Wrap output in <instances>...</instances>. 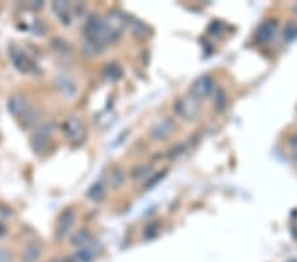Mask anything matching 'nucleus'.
Wrapping results in <instances>:
<instances>
[{"instance_id": "obj_1", "label": "nucleus", "mask_w": 297, "mask_h": 262, "mask_svg": "<svg viewBox=\"0 0 297 262\" xmlns=\"http://www.w3.org/2000/svg\"><path fill=\"white\" fill-rule=\"evenodd\" d=\"M83 32H85V37L99 40L105 45L111 44L118 39V36L110 31L109 27L106 26L105 20L102 17H99L98 15L89 16V19L85 23V27H83Z\"/></svg>"}, {"instance_id": "obj_2", "label": "nucleus", "mask_w": 297, "mask_h": 262, "mask_svg": "<svg viewBox=\"0 0 297 262\" xmlns=\"http://www.w3.org/2000/svg\"><path fill=\"white\" fill-rule=\"evenodd\" d=\"M175 111L177 113V115L181 116L182 120L192 122L198 118V115L201 113V107H200V102L197 98L189 96V97H182L177 100L176 105H175Z\"/></svg>"}, {"instance_id": "obj_3", "label": "nucleus", "mask_w": 297, "mask_h": 262, "mask_svg": "<svg viewBox=\"0 0 297 262\" xmlns=\"http://www.w3.org/2000/svg\"><path fill=\"white\" fill-rule=\"evenodd\" d=\"M53 126L51 123H44L37 127L32 136V149L37 155H44L51 146V135Z\"/></svg>"}, {"instance_id": "obj_4", "label": "nucleus", "mask_w": 297, "mask_h": 262, "mask_svg": "<svg viewBox=\"0 0 297 262\" xmlns=\"http://www.w3.org/2000/svg\"><path fill=\"white\" fill-rule=\"evenodd\" d=\"M215 91V84L214 80L210 76L205 75L198 77L192 85L190 93L197 100H204V98L210 97L211 94H214Z\"/></svg>"}, {"instance_id": "obj_5", "label": "nucleus", "mask_w": 297, "mask_h": 262, "mask_svg": "<svg viewBox=\"0 0 297 262\" xmlns=\"http://www.w3.org/2000/svg\"><path fill=\"white\" fill-rule=\"evenodd\" d=\"M64 131L67 138L76 145H81L86 138V130H85L82 121L77 116H70L64 123Z\"/></svg>"}, {"instance_id": "obj_6", "label": "nucleus", "mask_w": 297, "mask_h": 262, "mask_svg": "<svg viewBox=\"0 0 297 262\" xmlns=\"http://www.w3.org/2000/svg\"><path fill=\"white\" fill-rule=\"evenodd\" d=\"M10 57L13 62V66L20 72V73H32L35 72L36 64L22 52L21 49L17 46H12L10 51Z\"/></svg>"}, {"instance_id": "obj_7", "label": "nucleus", "mask_w": 297, "mask_h": 262, "mask_svg": "<svg viewBox=\"0 0 297 262\" xmlns=\"http://www.w3.org/2000/svg\"><path fill=\"white\" fill-rule=\"evenodd\" d=\"M176 130V123L175 121L170 120V118H164V120L159 121L156 125L152 126L150 131L151 138L156 142H160V140H165L166 138L169 135H172Z\"/></svg>"}, {"instance_id": "obj_8", "label": "nucleus", "mask_w": 297, "mask_h": 262, "mask_svg": "<svg viewBox=\"0 0 297 262\" xmlns=\"http://www.w3.org/2000/svg\"><path fill=\"white\" fill-rule=\"evenodd\" d=\"M105 23L106 26L109 27L110 31L119 37L121 32L125 31L126 27H128V16H126L125 13L119 12V11H112L107 15Z\"/></svg>"}, {"instance_id": "obj_9", "label": "nucleus", "mask_w": 297, "mask_h": 262, "mask_svg": "<svg viewBox=\"0 0 297 262\" xmlns=\"http://www.w3.org/2000/svg\"><path fill=\"white\" fill-rule=\"evenodd\" d=\"M7 107H8V111H10L13 116L21 118V116L31 109V105H29V101L27 100L24 96H12V97L8 100Z\"/></svg>"}, {"instance_id": "obj_10", "label": "nucleus", "mask_w": 297, "mask_h": 262, "mask_svg": "<svg viewBox=\"0 0 297 262\" xmlns=\"http://www.w3.org/2000/svg\"><path fill=\"white\" fill-rule=\"evenodd\" d=\"M74 224H76V215L71 210H66L61 215V217L57 221V227H56V233L60 239L66 237L70 230L73 229Z\"/></svg>"}, {"instance_id": "obj_11", "label": "nucleus", "mask_w": 297, "mask_h": 262, "mask_svg": "<svg viewBox=\"0 0 297 262\" xmlns=\"http://www.w3.org/2000/svg\"><path fill=\"white\" fill-rule=\"evenodd\" d=\"M106 45L99 40L90 39V37H85L82 42V53L87 57H94L98 56L105 51Z\"/></svg>"}, {"instance_id": "obj_12", "label": "nucleus", "mask_w": 297, "mask_h": 262, "mask_svg": "<svg viewBox=\"0 0 297 262\" xmlns=\"http://www.w3.org/2000/svg\"><path fill=\"white\" fill-rule=\"evenodd\" d=\"M42 248L39 243H29L27 244L24 250H22V261L24 262H36L39 261L41 257Z\"/></svg>"}, {"instance_id": "obj_13", "label": "nucleus", "mask_w": 297, "mask_h": 262, "mask_svg": "<svg viewBox=\"0 0 297 262\" xmlns=\"http://www.w3.org/2000/svg\"><path fill=\"white\" fill-rule=\"evenodd\" d=\"M52 8L55 11V13L58 16V19L62 21V24H66L69 26L71 21L70 19V4L67 2H62V0H58V2H55L52 4Z\"/></svg>"}, {"instance_id": "obj_14", "label": "nucleus", "mask_w": 297, "mask_h": 262, "mask_svg": "<svg viewBox=\"0 0 297 262\" xmlns=\"http://www.w3.org/2000/svg\"><path fill=\"white\" fill-rule=\"evenodd\" d=\"M276 27H278V24L275 21H267V23L262 24L256 32V40L260 42H268L275 36Z\"/></svg>"}, {"instance_id": "obj_15", "label": "nucleus", "mask_w": 297, "mask_h": 262, "mask_svg": "<svg viewBox=\"0 0 297 262\" xmlns=\"http://www.w3.org/2000/svg\"><path fill=\"white\" fill-rule=\"evenodd\" d=\"M106 192H107L106 183L103 180H98L89 188L87 198L91 201H94V203H101L106 198Z\"/></svg>"}, {"instance_id": "obj_16", "label": "nucleus", "mask_w": 297, "mask_h": 262, "mask_svg": "<svg viewBox=\"0 0 297 262\" xmlns=\"http://www.w3.org/2000/svg\"><path fill=\"white\" fill-rule=\"evenodd\" d=\"M128 27L131 29V32L134 33V36H136L139 39H145L151 35V29L143 21L134 19V17L128 16Z\"/></svg>"}, {"instance_id": "obj_17", "label": "nucleus", "mask_w": 297, "mask_h": 262, "mask_svg": "<svg viewBox=\"0 0 297 262\" xmlns=\"http://www.w3.org/2000/svg\"><path fill=\"white\" fill-rule=\"evenodd\" d=\"M93 241L91 239V234H90L89 230L81 229L78 232H76L73 236L70 237V244L71 246H77V248H83V246H87L90 243Z\"/></svg>"}, {"instance_id": "obj_18", "label": "nucleus", "mask_w": 297, "mask_h": 262, "mask_svg": "<svg viewBox=\"0 0 297 262\" xmlns=\"http://www.w3.org/2000/svg\"><path fill=\"white\" fill-rule=\"evenodd\" d=\"M58 87L61 89V91L64 93V96L71 98L77 91V87L71 80H69L67 77H60L58 78Z\"/></svg>"}, {"instance_id": "obj_19", "label": "nucleus", "mask_w": 297, "mask_h": 262, "mask_svg": "<svg viewBox=\"0 0 297 262\" xmlns=\"http://www.w3.org/2000/svg\"><path fill=\"white\" fill-rule=\"evenodd\" d=\"M213 104H214V107L217 111H222L226 107L227 98L226 94H225V91L222 89H217L214 91V94H213Z\"/></svg>"}, {"instance_id": "obj_20", "label": "nucleus", "mask_w": 297, "mask_h": 262, "mask_svg": "<svg viewBox=\"0 0 297 262\" xmlns=\"http://www.w3.org/2000/svg\"><path fill=\"white\" fill-rule=\"evenodd\" d=\"M21 120H22V126L32 127L33 125L37 122V120H39V111L36 110V109H33V107H31V109H29V110L21 116Z\"/></svg>"}, {"instance_id": "obj_21", "label": "nucleus", "mask_w": 297, "mask_h": 262, "mask_svg": "<svg viewBox=\"0 0 297 262\" xmlns=\"http://www.w3.org/2000/svg\"><path fill=\"white\" fill-rule=\"evenodd\" d=\"M297 37V24L291 23L288 24L284 29V39L287 41H293Z\"/></svg>"}, {"instance_id": "obj_22", "label": "nucleus", "mask_w": 297, "mask_h": 262, "mask_svg": "<svg viewBox=\"0 0 297 262\" xmlns=\"http://www.w3.org/2000/svg\"><path fill=\"white\" fill-rule=\"evenodd\" d=\"M120 75H121L120 68H119L116 64L109 65L107 69H106V77L110 78V80H118V78L120 77Z\"/></svg>"}, {"instance_id": "obj_23", "label": "nucleus", "mask_w": 297, "mask_h": 262, "mask_svg": "<svg viewBox=\"0 0 297 262\" xmlns=\"http://www.w3.org/2000/svg\"><path fill=\"white\" fill-rule=\"evenodd\" d=\"M111 183H112V187L114 188L120 187V185L125 183V174H123L120 170H115V171L112 172Z\"/></svg>"}, {"instance_id": "obj_24", "label": "nucleus", "mask_w": 297, "mask_h": 262, "mask_svg": "<svg viewBox=\"0 0 297 262\" xmlns=\"http://www.w3.org/2000/svg\"><path fill=\"white\" fill-rule=\"evenodd\" d=\"M12 215H13V212L10 209V208L6 207L4 204L0 203V219H3V220L4 219H11Z\"/></svg>"}, {"instance_id": "obj_25", "label": "nucleus", "mask_w": 297, "mask_h": 262, "mask_svg": "<svg viewBox=\"0 0 297 262\" xmlns=\"http://www.w3.org/2000/svg\"><path fill=\"white\" fill-rule=\"evenodd\" d=\"M164 175H165V172H163V174H161V175H160V174H157L156 176H154V178L151 179V180H148V183H147V185H145V187H147V188L154 187V185L156 184L157 181H159V180H161V178H163Z\"/></svg>"}, {"instance_id": "obj_26", "label": "nucleus", "mask_w": 297, "mask_h": 262, "mask_svg": "<svg viewBox=\"0 0 297 262\" xmlns=\"http://www.w3.org/2000/svg\"><path fill=\"white\" fill-rule=\"evenodd\" d=\"M11 261V256L10 253L7 252L6 249L0 248V262H10Z\"/></svg>"}, {"instance_id": "obj_27", "label": "nucleus", "mask_w": 297, "mask_h": 262, "mask_svg": "<svg viewBox=\"0 0 297 262\" xmlns=\"http://www.w3.org/2000/svg\"><path fill=\"white\" fill-rule=\"evenodd\" d=\"M26 6L29 7L31 10H37V8H41V7L44 6V3L40 2V0H37V2H27Z\"/></svg>"}, {"instance_id": "obj_28", "label": "nucleus", "mask_w": 297, "mask_h": 262, "mask_svg": "<svg viewBox=\"0 0 297 262\" xmlns=\"http://www.w3.org/2000/svg\"><path fill=\"white\" fill-rule=\"evenodd\" d=\"M291 145L293 146L294 149H297V134H296V135H294L293 138H292V139H291Z\"/></svg>"}, {"instance_id": "obj_29", "label": "nucleus", "mask_w": 297, "mask_h": 262, "mask_svg": "<svg viewBox=\"0 0 297 262\" xmlns=\"http://www.w3.org/2000/svg\"><path fill=\"white\" fill-rule=\"evenodd\" d=\"M4 233H6V227H4V224L0 221V236H3Z\"/></svg>"}, {"instance_id": "obj_30", "label": "nucleus", "mask_w": 297, "mask_h": 262, "mask_svg": "<svg viewBox=\"0 0 297 262\" xmlns=\"http://www.w3.org/2000/svg\"><path fill=\"white\" fill-rule=\"evenodd\" d=\"M64 262H80L78 261L77 258H76V257H70V258H67V259H65Z\"/></svg>"}, {"instance_id": "obj_31", "label": "nucleus", "mask_w": 297, "mask_h": 262, "mask_svg": "<svg viewBox=\"0 0 297 262\" xmlns=\"http://www.w3.org/2000/svg\"><path fill=\"white\" fill-rule=\"evenodd\" d=\"M291 262H297V261H291Z\"/></svg>"}, {"instance_id": "obj_32", "label": "nucleus", "mask_w": 297, "mask_h": 262, "mask_svg": "<svg viewBox=\"0 0 297 262\" xmlns=\"http://www.w3.org/2000/svg\"><path fill=\"white\" fill-rule=\"evenodd\" d=\"M296 11H297V6H296Z\"/></svg>"}, {"instance_id": "obj_33", "label": "nucleus", "mask_w": 297, "mask_h": 262, "mask_svg": "<svg viewBox=\"0 0 297 262\" xmlns=\"http://www.w3.org/2000/svg\"><path fill=\"white\" fill-rule=\"evenodd\" d=\"M296 159H297V154H296Z\"/></svg>"}]
</instances>
